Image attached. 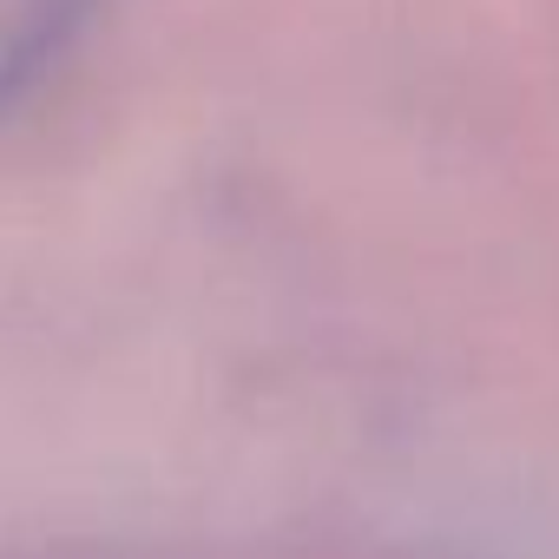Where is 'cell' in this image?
I'll list each match as a JSON object with an SVG mask.
<instances>
[{"instance_id": "obj_1", "label": "cell", "mask_w": 559, "mask_h": 559, "mask_svg": "<svg viewBox=\"0 0 559 559\" xmlns=\"http://www.w3.org/2000/svg\"><path fill=\"white\" fill-rule=\"evenodd\" d=\"M99 0H0V119H8L73 47Z\"/></svg>"}]
</instances>
